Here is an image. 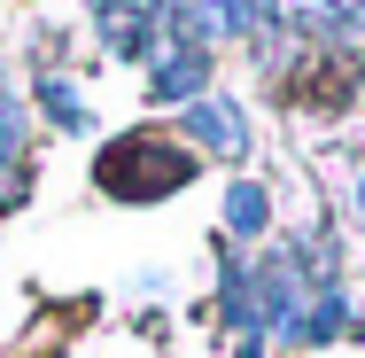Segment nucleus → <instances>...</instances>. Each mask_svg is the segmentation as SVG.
Segmentation results:
<instances>
[{
	"instance_id": "f257e3e1",
	"label": "nucleus",
	"mask_w": 365,
	"mask_h": 358,
	"mask_svg": "<svg viewBox=\"0 0 365 358\" xmlns=\"http://www.w3.org/2000/svg\"><path fill=\"white\" fill-rule=\"evenodd\" d=\"M187 171H195L187 148H163V141H148V133H133V141H117L101 156V187H109V195H163V187H179Z\"/></svg>"
},
{
	"instance_id": "f03ea898",
	"label": "nucleus",
	"mask_w": 365,
	"mask_h": 358,
	"mask_svg": "<svg viewBox=\"0 0 365 358\" xmlns=\"http://www.w3.org/2000/svg\"><path fill=\"white\" fill-rule=\"evenodd\" d=\"M179 133H187L195 148H218V156H241V148H249V117H241L233 101H187Z\"/></svg>"
},
{
	"instance_id": "7ed1b4c3",
	"label": "nucleus",
	"mask_w": 365,
	"mask_h": 358,
	"mask_svg": "<svg viewBox=\"0 0 365 358\" xmlns=\"http://www.w3.org/2000/svg\"><path fill=\"white\" fill-rule=\"evenodd\" d=\"M288 16H295V31H319V39H334V47L365 39V0H295Z\"/></svg>"
},
{
	"instance_id": "20e7f679",
	"label": "nucleus",
	"mask_w": 365,
	"mask_h": 358,
	"mask_svg": "<svg viewBox=\"0 0 365 358\" xmlns=\"http://www.w3.org/2000/svg\"><path fill=\"white\" fill-rule=\"evenodd\" d=\"M195 16H202L210 39H241V31H264V24H272L264 0H195Z\"/></svg>"
},
{
	"instance_id": "39448f33",
	"label": "nucleus",
	"mask_w": 365,
	"mask_h": 358,
	"mask_svg": "<svg viewBox=\"0 0 365 358\" xmlns=\"http://www.w3.org/2000/svg\"><path fill=\"white\" fill-rule=\"evenodd\" d=\"M202 78H210V55L202 47H171L163 71H155V101H171V94L187 101V94H202Z\"/></svg>"
},
{
	"instance_id": "423d86ee",
	"label": "nucleus",
	"mask_w": 365,
	"mask_h": 358,
	"mask_svg": "<svg viewBox=\"0 0 365 358\" xmlns=\"http://www.w3.org/2000/svg\"><path fill=\"white\" fill-rule=\"evenodd\" d=\"M264 218H272L264 187H249V179H241V187L225 195V226H233V234H264Z\"/></svg>"
},
{
	"instance_id": "0eeeda50",
	"label": "nucleus",
	"mask_w": 365,
	"mask_h": 358,
	"mask_svg": "<svg viewBox=\"0 0 365 358\" xmlns=\"http://www.w3.org/2000/svg\"><path fill=\"white\" fill-rule=\"evenodd\" d=\"M39 101H47V117H55V125H63V133H86V125H93V117H86V101H78L71 86H55V78H47V86H39Z\"/></svg>"
},
{
	"instance_id": "6e6552de",
	"label": "nucleus",
	"mask_w": 365,
	"mask_h": 358,
	"mask_svg": "<svg viewBox=\"0 0 365 358\" xmlns=\"http://www.w3.org/2000/svg\"><path fill=\"white\" fill-rule=\"evenodd\" d=\"M350 203H358V218H365V171H358V195H350Z\"/></svg>"
}]
</instances>
